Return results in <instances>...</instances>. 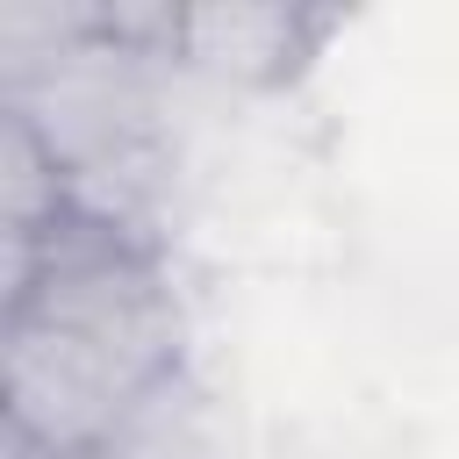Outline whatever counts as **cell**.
<instances>
[{
    "label": "cell",
    "instance_id": "7a4b0ae2",
    "mask_svg": "<svg viewBox=\"0 0 459 459\" xmlns=\"http://www.w3.org/2000/svg\"><path fill=\"white\" fill-rule=\"evenodd\" d=\"M100 459H230V423L215 387L194 366L158 373L93 445Z\"/></svg>",
    "mask_w": 459,
    "mask_h": 459
},
{
    "label": "cell",
    "instance_id": "6da1fadb",
    "mask_svg": "<svg viewBox=\"0 0 459 459\" xmlns=\"http://www.w3.org/2000/svg\"><path fill=\"white\" fill-rule=\"evenodd\" d=\"M337 29V14H316V7H258V0H215V7H186L179 14V43H172V65L215 79V86H244V93H265V86H287L316 43Z\"/></svg>",
    "mask_w": 459,
    "mask_h": 459
},
{
    "label": "cell",
    "instance_id": "277c9868",
    "mask_svg": "<svg viewBox=\"0 0 459 459\" xmlns=\"http://www.w3.org/2000/svg\"><path fill=\"white\" fill-rule=\"evenodd\" d=\"M7 459H100V452H7Z\"/></svg>",
    "mask_w": 459,
    "mask_h": 459
},
{
    "label": "cell",
    "instance_id": "3957f363",
    "mask_svg": "<svg viewBox=\"0 0 459 459\" xmlns=\"http://www.w3.org/2000/svg\"><path fill=\"white\" fill-rule=\"evenodd\" d=\"M0 201H7V287L43 258V244L79 215L65 158L22 108H0Z\"/></svg>",
    "mask_w": 459,
    "mask_h": 459
}]
</instances>
